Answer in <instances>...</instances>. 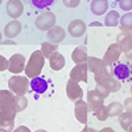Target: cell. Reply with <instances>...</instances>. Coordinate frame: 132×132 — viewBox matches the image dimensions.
Segmentation results:
<instances>
[{"mask_svg":"<svg viewBox=\"0 0 132 132\" xmlns=\"http://www.w3.org/2000/svg\"><path fill=\"white\" fill-rule=\"evenodd\" d=\"M41 52H42V54H44L45 57H49L53 52H56V44H52V42H49V41L45 42V44H42Z\"/></svg>","mask_w":132,"mask_h":132,"instance_id":"29","label":"cell"},{"mask_svg":"<svg viewBox=\"0 0 132 132\" xmlns=\"http://www.w3.org/2000/svg\"><path fill=\"white\" fill-rule=\"evenodd\" d=\"M75 118L79 123L86 124L87 123V112H89V106H87L86 102H83L82 99H78L75 102Z\"/></svg>","mask_w":132,"mask_h":132,"instance_id":"6","label":"cell"},{"mask_svg":"<svg viewBox=\"0 0 132 132\" xmlns=\"http://www.w3.org/2000/svg\"><path fill=\"white\" fill-rule=\"evenodd\" d=\"M108 11V2L107 0H93L91 2V12L96 16L104 15Z\"/></svg>","mask_w":132,"mask_h":132,"instance_id":"16","label":"cell"},{"mask_svg":"<svg viewBox=\"0 0 132 132\" xmlns=\"http://www.w3.org/2000/svg\"><path fill=\"white\" fill-rule=\"evenodd\" d=\"M129 131H132V126H131V127H129Z\"/></svg>","mask_w":132,"mask_h":132,"instance_id":"36","label":"cell"},{"mask_svg":"<svg viewBox=\"0 0 132 132\" xmlns=\"http://www.w3.org/2000/svg\"><path fill=\"white\" fill-rule=\"evenodd\" d=\"M35 25L40 30H49L56 25V15L53 12H44L36 17Z\"/></svg>","mask_w":132,"mask_h":132,"instance_id":"4","label":"cell"},{"mask_svg":"<svg viewBox=\"0 0 132 132\" xmlns=\"http://www.w3.org/2000/svg\"><path fill=\"white\" fill-rule=\"evenodd\" d=\"M101 82H103L104 85H107V87L110 89V91H111V93L118 91L120 89V85L118 83V81L114 79V78H111V77H106V78H103Z\"/></svg>","mask_w":132,"mask_h":132,"instance_id":"27","label":"cell"},{"mask_svg":"<svg viewBox=\"0 0 132 132\" xmlns=\"http://www.w3.org/2000/svg\"><path fill=\"white\" fill-rule=\"evenodd\" d=\"M54 2H56V0H28L30 7L36 8V9H46L50 5H53Z\"/></svg>","mask_w":132,"mask_h":132,"instance_id":"24","label":"cell"},{"mask_svg":"<svg viewBox=\"0 0 132 132\" xmlns=\"http://www.w3.org/2000/svg\"><path fill=\"white\" fill-rule=\"evenodd\" d=\"M2 96H0V104H2V108H0V115H2V127H7L8 124L12 127V122L13 118L16 115V106H15V96H12L9 91L2 90Z\"/></svg>","mask_w":132,"mask_h":132,"instance_id":"1","label":"cell"},{"mask_svg":"<svg viewBox=\"0 0 132 132\" xmlns=\"http://www.w3.org/2000/svg\"><path fill=\"white\" fill-rule=\"evenodd\" d=\"M15 106H16V111H17V112L25 110L27 106H28L27 98H25L24 95H17V96H15Z\"/></svg>","mask_w":132,"mask_h":132,"instance_id":"28","label":"cell"},{"mask_svg":"<svg viewBox=\"0 0 132 132\" xmlns=\"http://www.w3.org/2000/svg\"><path fill=\"white\" fill-rule=\"evenodd\" d=\"M99 94H101L103 98H107L108 96V94L111 93L110 91V89L107 87V85H104L103 82H98V85H96V89H95Z\"/></svg>","mask_w":132,"mask_h":132,"instance_id":"30","label":"cell"},{"mask_svg":"<svg viewBox=\"0 0 132 132\" xmlns=\"http://www.w3.org/2000/svg\"><path fill=\"white\" fill-rule=\"evenodd\" d=\"M89 2H90V0H89Z\"/></svg>","mask_w":132,"mask_h":132,"instance_id":"38","label":"cell"},{"mask_svg":"<svg viewBox=\"0 0 132 132\" xmlns=\"http://www.w3.org/2000/svg\"><path fill=\"white\" fill-rule=\"evenodd\" d=\"M87 69L89 66L86 63H78L70 73V79L75 82H87Z\"/></svg>","mask_w":132,"mask_h":132,"instance_id":"7","label":"cell"},{"mask_svg":"<svg viewBox=\"0 0 132 132\" xmlns=\"http://www.w3.org/2000/svg\"><path fill=\"white\" fill-rule=\"evenodd\" d=\"M8 86L9 89L12 90L13 93H16L17 95H25L29 90V86L30 83L28 82L27 78L24 77H12V78H9L8 81Z\"/></svg>","mask_w":132,"mask_h":132,"instance_id":"3","label":"cell"},{"mask_svg":"<svg viewBox=\"0 0 132 132\" xmlns=\"http://www.w3.org/2000/svg\"><path fill=\"white\" fill-rule=\"evenodd\" d=\"M20 32H21V24H20V21H17L16 19H13L12 21H9V23L4 27V35L8 38L16 37Z\"/></svg>","mask_w":132,"mask_h":132,"instance_id":"12","label":"cell"},{"mask_svg":"<svg viewBox=\"0 0 132 132\" xmlns=\"http://www.w3.org/2000/svg\"><path fill=\"white\" fill-rule=\"evenodd\" d=\"M0 60H2V68H0V70H5L8 66H9V61H7L3 56L0 57Z\"/></svg>","mask_w":132,"mask_h":132,"instance_id":"34","label":"cell"},{"mask_svg":"<svg viewBox=\"0 0 132 132\" xmlns=\"http://www.w3.org/2000/svg\"><path fill=\"white\" fill-rule=\"evenodd\" d=\"M120 48H119V44H114V45H111L108 48L107 53H106V56H104V62L106 63H114L119 56H120Z\"/></svg>","mask_w":132,"mask_h":132,"instance_id":"18","label":"cell"},{"mask_svg":"<svg viewBox=\"0 0 132 132\" xmlns=\"http://www.w3.org/2000/svg\"><path fill=\"white\" fill-rule=\"evenodd\" d=\"M65 36H66V32L63 30V28H61V27H53L46 33V40L49 42L56 44V45H57L58 42L63 41Z\"/></svg>","mask_w":132,"mask_h":132,"instance_id":"10","label":"cell"},{"mask_svg":"<svg viewBox=\"0 0 132 132\" xmlns=\"http://www.w3.org/2000/svg\"><path fill=\"white\" fill-rule=\"evenodd\" d=\"M103 101H104V98L99 94L96 90L89 91V95H87V102H89V107L91 110L96 108L98 106H102L103 104Z\"/></svg>","mask_w":132,"mask_h":132,"instance_id":"17","label":"cell"},{"mask_svg":"<svg viewBox=\"0 0 132 132\" xmlns=\"http://www.w3.org/2000/svg\"><path fill=\"white\" fill-rule=\"evenodd\" d=\"M24 12V4L21 0H8L7 3V13L12 19H19Z\"/></svg>","mask_w":132,"mask_h":132,"instance_id":"5","label":"cell"},{"mask_svg":"<svg viewBox=\"0 0 132 132\" xmlns=\"http://www.w3.org/2000/svg\"><path fill=\"white\" fill-rule=\"evenodd\" d=\"M120 25H122L123 32L132 29V12H127L126 15L122 16V19H120Z\"/></svg>","mask_w":132,"mask_h":132,"instance_id":"25","label":"cell"},{"mask_svg":"<svg viewBox=\"0 0 132 132\" xmlns=\"http://www.w3.org/2000/svg\"><path fill=\"white\" fill-rule=\"evenodd\" d=\"M119 124L122 126L123 129H129V127L132 126V111H127V112H122V115H119Z\"/></svg>","mask_w":132,"mask_h":132,"instance_id":"23","label":"cell"},{"mask_svg":"<svg viewBox=\"0 0 132 132\" xmlns=\"http://www.w3.org/2000/svg\"><path fill=\"white\" fill-rule=\"evenodd\" d=\"M114 74H115V77L118 79L126 81L129 77V74H131V70H129V68L126 63H119V65H116L114 68Z\"/></svg>","mask_w":132,"mask_h":132,"instance_id":"19","label":"cell"},{"mask_svg":"<svg viewBox=\"0 0 132 132\" xmlns=\"http://www.w3.org/2000/svg\"><path fill=\"white\" fill-rule=\"evenodd\" d=\"M131 94H132V87H131Z\"/></svg>","mask_w":132,"mask_h":132,"instance_id":"37","label":"cell"},{"mask_svg":"<svg viewBox=\"0 0 132 132\" xmlns=\"http://www.w3.org/2000/svg\"><path fill=\"white\" fill-rule=\"evenodd\" d=\"M49 65H50V68L53 70H61L63 69V66H65V58L62 54L57 53V52H53L50 56H49Z\"/></svg>","mask_w":132,"mask_h":132,"instance_id":"13","label":"cell"},{"mask_svg":"<svg viewBox=\"0 0 132 132\" xmlns=\"http://www.w3.org/2000/svg\"><path fill=\"white\" fill-rule=\"evenodd\" d=\"M119 7L122 8V11H131L132 0H119Z\"/></svg>","mask_w":132,"mask_h":132,"instance_id":"31","label":"cell"},{"mask_svg":"<svg viewBox=\"0 0 132 132\" xmlns=\"http://www.w3.org/2000/svg\"><path fill=\"white\" fill-rule=\"evenodd\" d=\"M66 94H68V98L71 99V101H78V99H82L83 90L75 81L70 79L68 82V85H66Z\"/></svg>","mask_w":132,"mask_h":132,"instance_id":"8","label":"cell"},{"mask_svg":"<svg viewBox=\"0 0 132 132\" xmlns=\"http://www.w3.org/2000/svg\"><path fill=\"white\" fill-rule=\"evenodd\" d=\"M62 3H63L65 7H68V8H75V7L79 5L81 0H62Z\"/></svg>","mask_w":132,"mask_h":132,"instance_id":"32","label":"cell"},{"mask_svg":"<svg viewBox=\"0 0 132 132\" xmlns=\"http://www.w3.org/2000/svg\"><path fill=\"white\" fill-rule=\"evenodd\" d=\"M93 111L96 115V119L101 120V122H104V120L108 118V111H107V106H98L96 108H94Z\"/></svg>","mask_w":132,"mask_h":132,"instance_id":"26","label":"cell"},{"mask_svg":"<svg viewBox=\"0 0 132 132\" xmlns=\"http://www.w3.org/2000/svg\"><path fill=\"white\" fill-rule=\"evenodd\" d=\"M24 65H25V58H24V56H21V54H13V56L11 57V60H9L8 69H9L11 73L19 74L21 70L24 69Z\"/></svg>","mask_w":132,"mask_h":132,"instance_id":"9","label":"cell"},{"mask_svg":"<svg viewBox=\"0 0 132 132\" xmlns=\"http://www.w3.org/2000/svg\"><path fill=\"white\" fill-rule=\"evenodd\" d=\"M30 89L37 94H44L48 90V82L41 77H35L30 81Z\"/></svg>","mask_w":132,"mask_h":132,"instance_id":"14","label":"cell"},{"mask_svg":"<svg viewBox=\"0 0 132 132\" xmlns=\"http://www.w3.org/2000/svg\"><path fill=\"white\" fill-rule=\"evenodd\" d=\"M69 35L73 37H81L85 35L86 32V24L83 23L82 20H73L71 23L69 24Z\"/></svg>","mask_w":132,"mask_h":132,"instance_id":"11","label":"cell"},{"mask_svg":"<svg viewBox=\"0 0 132 132\" xmlns=\"http://www.w3.org/2000/svg\"><path fill=\"white\" fill-rule=\"evenodd\" d=\"M124 108L127 110V111H132V98H127L124 101Z\"/></svg>","mask_w":132,"mask_h":132,"instance_id":"33","label":"cell"},{"mask_svg":"<svg viewBox=\"0 0 132 132\" xmlns=\"http://www.w3.org/2000/svg\"><path fill=\"white\" fill-rule=\"evenodd\" d=\"M120 23V15L116 11H110L104 17V25L107 27H116Z\"/></svg>","mask_w":132,"mask_h":132,"instance_id":"20","label":"cell"},{"mask_svg":"<svg viewBox=\"0 0 132 132\" xmlns=\"http://www.w3.org/2000/svg\"><path fill=\"white\" fill-rule=\"evenodd\" d=\"M118 42L122 52L128 53L129 50H132V35H129L128 32H124L123 35H120L118 37Z\"/></svg>","mask_w":132,"mask_h":132,"instance_id":"15","label":"cell"},{"mask_svg":"<svg viewBox=\"0 0 132 132\" xmlns=\"http://www.w3.org/2000/svg\"><path fill=\"white\" fill-rule=\"evenodd\" d=\"M16 131H29L27 127H24V126H21L20 128H16Z\"/></svg>","mask_w":132,"mask_h":132,"instance_id":"35","label":"cell"},{"mask_svg":"<svg viewBox=\"0 0 132 132\" xmlns=\"http://www.w3.org/2000/svg\"><path fill=\"white\" fill-rule=\"evenodd\" d=\"M44 63H45V56L42 54V52L36 50L32 53V56L27 63V68H25V74L28 78H35V77H38L42 68H44Z\"/></svg>","mask_w":132,"mask_h":132,"instance_id":"2","label":"cell"},{"mask_svg":"<svg viewBox=\"0 0 132 132\" xmlns=\"http://www.w3.org/2000/svg\"><path fill=\"white\" fill-rule=\"evenodd\" d=\"M123 108L124 106L122 103H119V102H112V103H110L107 106V111H108V116H119V115H122L123 112Z\"/></svg>","mask_w":132,"mask_h":132,"instance_id":"22","label":"cell"},{"mask_svg":"<svg viewBox=\"0 0 132 132\" xmlns=\"http://www.w3.org/2000/svg\"><path fill=\"white\" fill-rule=\"evenodd\" d=\"M71 58L75 63H83L85 61L89 60V57H87V53L83 48H75L73 54H71Z\"/></svg>","mask_w":132,"mask_h":132,"instance_id":"21","label":"cell"}]
</instances>
